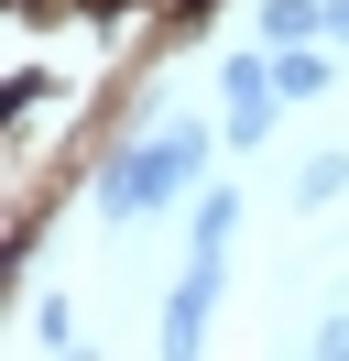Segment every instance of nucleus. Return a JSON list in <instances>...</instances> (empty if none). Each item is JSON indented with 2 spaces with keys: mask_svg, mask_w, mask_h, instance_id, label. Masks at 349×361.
Listing matches in <instances>:
<instances>
[{
  "mask_svg": "<svg viewBox=\"0 0 349 361\" xmlns=\"http://www.w3.org/2000/svg\"><path fill=\"white\" fill-rule=\"evenodd\" d=\"M327 33H338V44H349V0H327Z\"/></svg>",
  "mask_w": 349,
  "mask_h": 361,
  "instance_id": "obj_6",
  "label": "nucleus"
},
{
  "mask_svg": "<svg viewBox=\"0 0 349 361\" xmlns=\"http://www.w3.org/2000/svg\"><path fill=\"white\" fill-rule=\"evenodd\" d=\"M327 77H338L327 55H305V44H273V88H284V99H317Z\"/></svg>",
  "mask_w": 349,
  "mask_h": 361,
  "instance_id": "obj_4",
  "label": "nucleus"
},
{
  "mask_svg": "<svg viewBox=\"0 0 349 361\" xmlns=\"http://www.w3.org/2000/svg\"><path fill=\"white\" fill-rule=\"evenodd\" d=\"M273 110H284V88H273V55H240V66H229V142H240V154L273 132Z\"/></svg>",
  "mask_w": 349,
  "mask_h": 361,
  "instance_id": "obj_3",
  "label": "nucleus"
},
{
  "mask_svg": "<svg viewBox=\"0 0 349 361\" xmlns=\"http://www.w3.org/2000/svg\"><path fill=\"white\" fill-rule=\"evenodd\" d=\"M196 176H208V142H196V132H164V142H142V154H131L120 176L99 186V219H142V208H174V197H196Z\"/></svg>",
  "mask_w": 349,
  "mask_h": 361,
  "instance_id": "obj_1",
  "label": "nucleus"
},
{
  "mask_svg": "<svg viewBox=\"0 0 349 361\" xmlns=\"http://www.w3.org/2000/svg\"><path fill=\"white\" fill-rule=\"evenodd\" d=\"M229 230H240V197H229V186H208V197H196V241H186V285H174V307H164V339H174V350H186V339L208 329V307H218Z\"/></svg>",
  "mask_w": 349,
  "mask_h": 361,
  "instance_id": "obj_2",
  "label": "nucleus"
},
{
  "mask_svg": "<svg viewBox=\"0 0 349 361\" xmlns=\"http://www.w3.org/2000/svg\"><path fill=\"white\" fill-rule=\"evenodd\" d=\"M338 186H349V164H305V176H295V208H327Z\"/></svg>",
  "mask_w": 349,
  "mask_h": 361,
  "instance_id": "obj_5",
  "label": "nucleus"
}]
</instances>
